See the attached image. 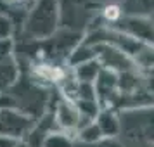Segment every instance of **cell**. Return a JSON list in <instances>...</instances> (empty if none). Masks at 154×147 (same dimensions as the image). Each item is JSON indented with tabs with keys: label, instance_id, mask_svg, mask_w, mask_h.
<instances>
[{
	"label": "cell",
	"instance_id": "30bf717a",
	"mask_svg": "<svg viewBox=\"0 0 154 147\" xmlns=\"http://www.w3.org/2000/svg\"><path fill=\"white\" fill-rule=\"evenodd\" d=\"M16 23L11 14H0V40H12Z\"/></svg>",
	"mask_w": 154,
	"mask_h": 147
},
{
	"label": "cell",
	"instance_id": "7c38bea8",
	"mask_svg": "<svg viewBox=\"0 0 154 147\" xmlns=\"http://www.w3.org/2000/svg\"><path fill=\"white\" fill-rule=\"evenodd\" d=\"M97 2H104L106 5L107 4H118V0H97Z\"/></svg>",
	"mask_w": 154,
	"mask_h": 147
},
{
	"label": "cell",
	"instance_id": "8992f818",
	"mask_svg": "<svg viewBox=\"0 0 154 147\" xmlns=\"http://www.w3.org/2000/svg\"><path fill=\"white\" fill-rule=\"evenodd\" d=\"M75 69V80L78 83H88V85H94V81L97 80L99 73H100V64L97 63V59H92L88 63H83V64H78L73 68Z\"/></svg>",
	"mask_w": 154,
	"mask_h": 147
},
{
	"label": "cell",
	"instance_id": "ba28073f",
	"mask_svg": "<svg viewBox=\"0 0 154 147\" xmlns=\"http://www.w3.org/2000/svg\"><path fill=\"white\" fill-rule=\"evenodd\" d=\"M123 5L130 16H149V11H152V0H123Z\"/></svg>",
	"mask_w": 154,
	"mask_h": 147
},
{
	"label": "cell",
	"instance_id": "5b68a950",
	"mask_svg": "<svg viewBox=\"0 0 154 147\" xmlns=\"http://www.w3.org/2000/svg\"><path fill=\"white\" fill-rule=\"evenodd\" d=\"M95 125L100 130L104 139H118L119 137V116L114 109H100L95 116Z\"/></svg>",
	"mask_w": 154,
	"mask_h": 147
},
{
	"label": "cell",
	"instance_id": "6da1fadb",
	"mask_svg": "<svg viewBox=\"0 0 154 147\" xmlns=\"http://www.w3.org/2000/svg\"><path fill=\"white\" fill-rule=\"evenodd\" d=\"M61 21L59 0H35L24 14V31L29 38L49 40L56 35Z\"/></svg>",
	"mask_w": 154,
	"mask_h": 147
},
{
	"label": "cell",
	"instance_id": "7a4b0ae2",
	"mask_svg": "<svg viewBox=\"0 0 154 147\" xmlns=\"http://www.w3.org/2000/svg\"><path fill=\"white\" fill-rule=\"evenodd\" d=\"M35 123V118L21 112L16 107L0 109V135H7V137L24 142L29 132L33 130Z\"/></svg>",
	"mask_w": 154,
	"mask_h": 147
},
{
	"label": "cell",
	"instance_id": "3957f363",
	"mask_svg": "<svg viewBox=\"0 0 154 147\" xmlns=\"http://www.w3.org/2000/svg\"><path fill=\"white\" fill-rule=\"evenodd\" d=\"M107 28H112L130 36L137 42L146 45H152V21L149 16H130L123 14L114 24H109Z\"/></svg>",
	"mask_w": 154,
	"mask_h": 147
},
{
	"label": "cell",
	"instance_id": "8fae6325",
	"mask_svg": "<svg viewBox=\"0 0 154 147\" xmlns=\"http://www.w3.org/2000/svg\"><path fill=\"white\" fill-rule=\"evenodd\" d=\"M21 145V140L7 137V135H0V147H19Z\"/></svg>",
	"mask_w": 154,
	"mask_h": 147
},
{
	"label": "cell",
	"instance_id": "277c9868",
	"mask_svg": "<svg viewBox=\"0 0 154 147\" xmlns=\"http://www.w3.org/2000/svg\"><path fill=\"white\" fill-rule=\"evenodd\" d=\"M52 119H54V125L57 126V130L68 132L71 135H75L78 128L83 123H87L82 118V114L78 111V107L75 106V102H71L68 99H61L57 102L56 109L52 112Z\"/></svg>",
	"mask_w": 154,
	"mask_h": 147
},
{
	"label": "cell",
	"instance_id": "4fadbf2b",
	"mask_svg": "<svg viewBox=\"0 0 154 147\" xmlns=\"http://www.w3.org/2000/svg\"><path fill=\"white\" fill-rule=\"evenodd\" d=\"M19 147H28V145H26V144H24V142H21V145H19Z\"/></svg>",
	"mask_w": 154,
	"mask_h": 147
},
{
	"label": "cell",
	"instance_id": "52a82bcc",
	"mask_svg": "<svg viewBox=\"0 0 154 147\" xmlns=\"http://www.w3.org/2000/svg\"><path fill=\"white\" fill-rule=\"evenodd\" d=\"M40 147H75V135L63 130H50L42 139Z\"/></svg>",
	"mask_w": 154,
	"mask_h": 147
},
{
	"label": "cell",
	"instance_id": "9c48e42d",
	"mask_svg": "<svg viewBox=\"0 0 154 147\" xmlns=\"http://www.w3.org/2000/svg\"><path fill=\"white\" fill-rule=\"evenodd\" d=\"M33 4L35 0H0V14H11V11L26 14Z\"/></svg>",
	"mask_w": 154,
	"mask_h": 147
}]
</instances>
